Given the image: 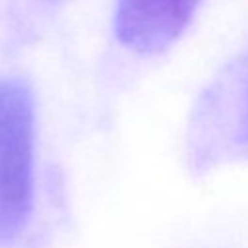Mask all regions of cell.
Listing matches in <instances>:
<instances>
[{"label": "cell", "instance_id": "1", "mask_svg": "<svg viewBox=\"0 0 248 248\" xmlns=\"http://www.w3.org/2000/svg\"><path fill=\"white\" fill-rule=\"evenodd\" d=\"M35 112L29 89L0 81V240L16 238L33 205Z\"/></svg>", "mask_w": 248, "mask_h": 248}, {"label": "cell", "instance_id": "2", "mask_svg": "<svg viewBox=\"0 0 248 248\" xmlns=\"http://www.w3.org/2000/svg\"><path fill=\"white\" fill-rule=\"evenodd\" d=\"M192 134L202 165L248 159V54L234 60L205 93Z\"/></svg>", "mask_w": 248, "mask_h": 248}, {"label": "cell", "instance_id": "3", "mask_svg": "<svg viewBox=\"0 0 248 248\" xmlns=\"http://www.w3.org/2000/svg\"><path fill=\"white\" fill-rule=\"evenodd\" d=\"M203 0H118L116 39L136 54L167 50L190 25Z\"/></svg>", "mask_w": 248, "mask_h": 248}]
</instances>
